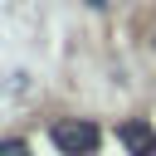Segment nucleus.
<instances>
[{"instance_id":"obj_1","label":"nucleus","mask_w":156,"mask_h":156,"mask_svg":"<svg viewBox=\"0 0 156 156\" xmlns=\"http://www.w3.org/2000/svg\"><path fill=\"white\" fill-rule=\"evenodd\" d=\"M49 141H54L63 156H93V151L102 146V132H98V122H88V117H58V122L49 127Z\"/></svg>"},{"instance_id":"obj_2","label":"nucleus","mask_w":156,"mask_h":156,"mask_svg":"<svg viewBox=\"0 0 156 156\" xmlns=\"http://www.w3.org/2000/svg\"><path fill=\"white\" fill-rule=\"evenodd\" d=\"M117 136H122L127 156H156V127H151L146 117H127V122L117 127Z\"/></svg>"},{"instance_id":"obj_3","label":"nucleus","mask_w":156,"mask_h":156,"mask_svg":"<svg viewBox=\"0 0 156 156\" xmlns=\"http://www.w3.org/2000/svg\"><path fill=\"white\" fill-rule=\"evenodd\" d=\"M0 156H29V141H20V136H5V141H0Z\"/></svg>"}]
</instances>
